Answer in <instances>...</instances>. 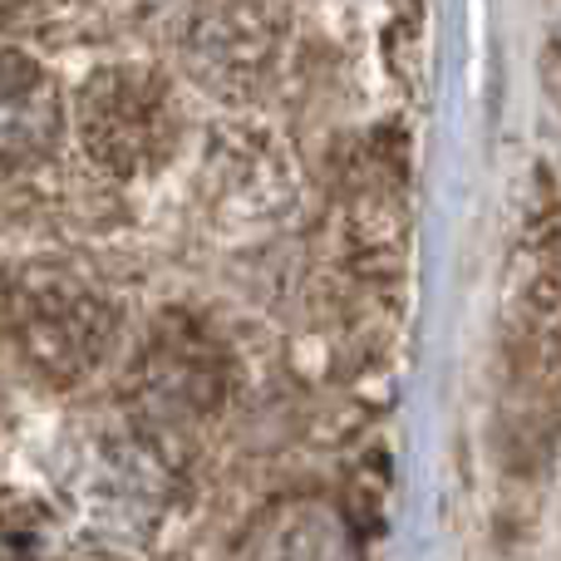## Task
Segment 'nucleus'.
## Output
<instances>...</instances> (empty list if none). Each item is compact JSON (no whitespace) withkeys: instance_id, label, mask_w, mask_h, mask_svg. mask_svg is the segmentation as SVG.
Returning <instances> with one entry per match:
<instances>
[{"instance_id":"obj_9","label":"nucleus","mask_w":561,"mask_h":561,"mask_svg":"<svg viewBox=\"0 0 561 561\" xmlns=\"http://www.w3.org/2000/svg\"><path fill=\"white\" fill-rule=\"evenodd\" d=\"M0 310H5V280H0Z\"/></svg>"},{"instance_id":"obj_8","label":"nucleus","mask_w":561,"mask_h":561,"mask_svg":"<svg viewBox=\"0 0 561 561\" xmlns=\"http://www.w3.org/2000/svg\"><path fill=\"white\" fill-rule=\"evenodd\" d=\"M10 5H25V0H0V10H10Z\"/></svg>"},{"instance_id":"obj_3","label":"nucleus","mask_w":561,"mask_h":561,"mask_svg":"<svg viewBox=\"0 0 561 561\" xmlns=\"http://www.w3.org/2000/svg\"><path fill=\"white\" fill-rule=\"evenodd\" d=\"M222 394L227 359L217 350V340L187 316L158 320V330L148 335L144 355H138L134 385H128L134 424L163 448H173L178 438L193 434L197 424H207L222 409Z\"/></svg>"},{"instance_id":"obj_5","label":"nucleus","mask_w":561,"mask_h":561,"mask_svg":"<svg viewBox=\"0 0 561 561\" xmlns=\"http://www.w3.org/2000/svg\"><path fill=\"white\" fill-rule=\"evenodd\" d=\"M173 488V463L158 438H148L138 424L128 428H99L75 454L69 473V497L84 507L94 523H114L118 533H148L168 507Z\"/></svg>"},{"instance_id":"obj_1","label":"nucleus","mask_w":561,"mask_h":561,"mask_svg":"<svg viewBox=\"0 0 561 561\" xmlns=\"http://www.w3.org/2000/svg\"><path fill=\"white\" fill-rule=\"evenodd\" d=\"M5 316L30 375L55 389L94 375L118 335L114 306L69 272H30L10 290Z\"/></svg>"},{"instance_id":"obj_4","label":"nucleus","mask_w":561,"mask_h":561,"mask_svg":"<svg viewBox=\"0 0 561 561\" xmlns=\"http://www.w3.org/2000/svg\"><path fill=\"white\" fill-rule=\"evenodd\" d=\"M286 39L280 0H187L178 25L183 69L222 99H247L266 84Z\"/></svg>"},{"instance_id":"obj_6","label":"nucleus","mask_w":561,"mask_h":561,"mask_svg":"<svg viewBox=\"0 0 561 561\" xmlns=\"http://www.w3.org/2000/svg\"><path fill=\"white\" fill-rule=\"evenodd\" d=\"M59 84L35 55L0 49V173H25L59 148Z\"/></svg>"},{"instance_id":"obj_2","label":"nucleus","mask_w":561,"mask_h":561,"mask_svg":"<svg viewBox=\"0 0 561 561\" xmlns=\"http://www.w3.org/2000/svg\"><path fill=\"white\" fill-rule=\"evenodd\" d=\"M75 134L84 153L114 178H144L178 144V104L163 75L144 65H108L79 84Z\"/></svg>"},{"instance_id":"obj_7","label":"nucleus","mask_w":561,"mask_h":561,"mask_svg":"<svg viewBox=\"0 0 561 561\" xmlns=\"http://www.w3.org/2000/svg\"><path fill=\"white\" fill-rule=\"evenodd\" d=\"M237 552L242 557H350L359 552V542H355V527L345 523V513L330 497L296 493V497L266 503L247 523Z\"/></svg>"}]
</instances>
